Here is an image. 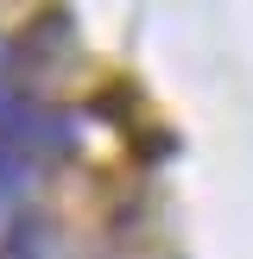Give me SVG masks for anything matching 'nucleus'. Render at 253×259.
Wrapping results in <instances>:
<instances>
[{
	"label": "nucleus",
	"mask_w": 253,
	"mask_h": 259,
	"mask_svg": "<svg viewBox=\"0 0 253 259\" xmlns=\"http://www.w3.org/2000/svg\"><path fill=\"white\" fill-rule=\"evenodd\" d=\"M25 146H32L25 114H0V202H7V190L19 184V171H25Z\"/></svg>",
	"instance_id": "obj_1"
},
{
	"label": "nucleus",
	"mask_w": 253,
	"mask_h": 259,
	"mask_svg": "<svg viewBox=\"0 0 253 259\" xmlns=\"http://www.w3.org/2000/svg\"><path fill=\"white\" fill-rule=\"evenodd\" d=\"M0 259H45V222L38 215H13L0 234Z\"/></svg>",
	"instance_id": "obj_2"
}]
</instances>
